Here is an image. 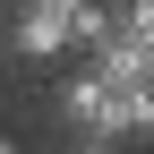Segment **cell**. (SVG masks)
Masks as SVG:
<instances>
[{
  "mask_svg": "<svg viewBox=\"0 0 154 154\" xmlns=\"http://www.w3.org/2000/svg\"><path fill=\"white\" fill-rule=\"evenodd\" d=\"M43 111H51V128L60 137H103V111H111V77L103 69H60L51 77V94H43Z\"/></svg>",
  "mask_w": 154,
  "mask_h": 154,
  "instance_id": "cell-1",
  "label": "cell"
},
{
  "mask_svg": "<svg viewBox=\"0 0 154 154\" xmlns=\"http://www.w3.org/2000/svg\"><path fill=\"white\" fill-rule=\"evenodd\" d=\"M0 43H9V60H26V69L69 60V17L43 9V0H9V9H0Z\"/></svg>",
  "mask_w": 154,
  "mask_h": 154,
  "instance_id": "cell-2",
  "label": "cell"
},
{
  "mask_svg": "<svg viewBox=\"0 0 154 154\" xmlns=\"http://www.w3.org/2000/svg\"><path fill=\"white\" fill-rule=\"evenodd\" d=\"M60 154H120V146H103V137H60Z\"/></svg>",
  "mask_w": 154,
  "mask_h": 154,
  "instance_id": "cell-3",
  "label": "cell"
},
{
  "mask_svg": "<svg viewBox=\"0 0 154 154\" xmlns=\"http://www.w3.org/2000/svg\"><path fill=\"white\" fill-rule=\"evenodd\" d=\"M0 154H17V137H9V128H0Z\"/></svg>",
  "mask_w": 154,
  "mask_h": 154,
  "instance_id": "cell-4",
  "label": "cell"
},
{
  "mask_svg": "<svg viewBox=\"0 0 154 154\" xmlns=\"http://www.w3.org/2000/svg\"><path fill=\"white\" fill-rule=\"evenodd\" d=\"M0 69H9V43H0Z\"/></svg>",
  "mask_w": 154,
  "mask_h": 154,
  "instance_id": "cell-5",
  "label": "cell"
},
{
  "mask_svg": "<svg viewBox=\"0 0 154 154\" xmlns=\"http://www.w3.org/2000/svg\"><path fill=\"white\" fill-rule=\"evenodd\" d=\"M111 9H128V0H111Z\"/></svg>",
  "mask_w": 154,
  "mask_h": 154,
  "instance_id": "cell-6",
  "label": "cell"
},
{
  "mask_svg": "<svg viewBox=\"0 0 154 154\" xmlns=\"http://www.w3.org/2000/svg\"><path fill=\"white\" fill-rule=\"evenodd\" d=\"M0 9H9V0H0Z\"/></svg>",
  "mask_w": 154,
  "mask_h": 154,
  "instance_id": "cell-7",
  "label": "cell"
}]
</instances>
